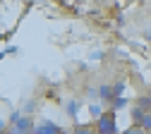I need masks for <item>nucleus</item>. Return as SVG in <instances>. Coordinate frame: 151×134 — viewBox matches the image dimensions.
<instances>
[{"mask_svg": "<svg viewBox=\"0 0 151 134\" xmlns=\"http://www.w3.org/2000/svg\"><path fill=\"white\" fill-rule=\"evenodd\" d=\"M31 127H34L31 118L22 115L17 122H10V125H7V134H31Z\"/></svg>", "mask_w": 151, "mask_h": 134, "instance_id": "obj_3", "label": "nucleus"}, {"mask_svg": "<svg viewBox=\"0 0 151 134\" xmlns=\"http://www.w3.org/2000/svg\"><path fill=\"white\" fill-rule=\"evenodd\" d=\"M120 134H149V132H146L142 125H134V122H132V125H129L125 132H120Z\"/></svg>", "mask_w": 151, "mask_h": 134, "instance_id": "obj_11", "label": "nucleus"}, {"mask_svg": "<svg viewBox=\"0 0 151 134\" xmlns=\"http://www.w3.org/2000/svg\"><path fill=\"white\" fill-rule=\"evenodd\" d=\"M82 101L79 98H72V101H67V105H65V113H67V118H77L79 115V110H82Z\"/></svg>", "mask_w": 151, "mask_h": 134, "instance_id": "obj_5", "label": "nucleus"}, {"mask_svg": "<svg viewBox=\"0 0 151 134\" xmlns=\"http://www.w3.org/2000/svg\"><path fill=\"white\" fill-rule=\"evenodd\" d=\"M106 110H103V105L101 103H89V115H91V120H96V118H101Z\"/></svg>", "mask_w": 151, "mask_h": 134, "instance_id": "obj_9", "label": "nucleus"}, {"mask_svg": "<svg viewBox=\"0 0 151 134\" xmlns=\"http://www.w3.org/2000/svg\"><path fill=\"white\" fill-rule=\"evenodd\" d=\"M125 108H129V101L125 98V96H115V98H113V103H110V110H125Z\"/></svg>", "mask_w": 151, "mask_h": 134, "instance_id": "obj_6", "label": "nucleus"}, {"mask_svg": "<svg viewBox=\"0 0 151 134\" xmlns=\"http://www.w3.org/2000/svg\"><path fill=\"white\" fill-rule=\"evenodd\" d=\"M137 105L144 110V113H151V93H144L137 98Z\"/></svg>", "mask_w": 151, "mask_h": 134, "instance_id": "obj_8", "label": "nucleus"}, {"mask_svg": "<svg viewBox=\"0 0 151 134\" xmlns=\"http://www.w3.org/2000/svg\"><path fill=\"white\" fill-rule=\"evenodd\" d=\"M99 98L103 103H113V98H115V93H113V84H101L99 86Z\"/></svg>", "mask_w": 151, "mask_h": 134, "instance_id": "obj_4", "label": "nucleus"}, {"mask_svg": "<svg viewBox=\"0 0 151 134\" xmlns=\"http://www.w3.org/2000/svg\"><path fill=\"white\" fill-rule=\"evenodd\" d=\"M0 134H7V132H0Z\"/></svg>", "mask_w": 151, "mask_h": 134, "instance_id": "obj_17", "label": "nucleus"}, {"mask_svg": "<svg viewBox=\"0 0 151 134\" xmlns=\"http://www.w3.org/2000/svg\"><path fill=\"white\" fill-rule=\"evenodd\" d=\"M93 129H96V134H118L115 110H106L101 118H96L93 120Z\"/></svg>", "mask_w": 151, "mask_h": 134, "instance_id": "obj_1", "label": "nucleus"}, {"mask_svg": "<svg viewBox=\"0 0 151 134\" xmlns=\"http://www.w3.org/2000/svg\"><path fill=\"white\" fill-rule=\"evenodd\" d=\"M89 57H91V60H101V57H103V53H101V50H93Z\"/></svg>", "mask_w": 151, "mask_h": 134, "instance_id": "obj_15", "label": "nucleus"}, {"mask_svg": "<svg viewBox=\"0 0 151 134\" xmlns=\"http://www.w3.org/2000/svg\"><path fill=\"white\" fill-rule=\"evenodd\" d=\"M31 134H63V127L53 120H41V122H34Z\"/></svg>", "mask_w": 151, "mask_h": 134, "instance_id": "obj_2", "label": "nucleus"}, {"mask_svg": "<svg viewBox=\"0 0 151 134\" xmlns=\"http://www.w3.org/2000/svg\"><path fill=\"white\" fill-rule=\"evenodd\" d=\"M144 115H146V113H144V110H142V108H139L137 103L129 108V120L134 122V125H139V122H142V118H144Z\"/></svg>", "mask_w": 151, "mask_h": 134, "instance_id": "obj_7", "label": "nucleus"}, {"mask_svg": "<svg viewBox=\"0 0 151 134\" xmlns=\"http://www.w3.org/2000/svg\"><path fill=\"white\" fill-rule=\"evenodd\" d=\"M70 134H96V129L89 127V125H79V127H72Z\"/></svg>", "mask_w": 151, "mask_h": 134, "instance_id": "obj_10", "label": "nucleus"}, {"mask_svg": "<svg viewBox=\"0 0 151 134\" xmlns=\"http://www.w3.org/2000/svg\"><path fill=\"white\" fill-rule=\"evenodd\" d=\"M113 93L115 96H125V82H115L113 84Z\"/></svg>", "mask_w": 151, "mask_h": 134, "instance_id": "obj_12", "label": "nucleus"}, {"mask_svg": "<svg viewBox=\"0 0 151 134\" xmlns=\"http://www.w3.org/2000/svg\"><path fill=\"white\" fill-rule=\"evenodd\" d=\"M86 96H89V98H99V89L89 86V89H86Z\"/></svg>", "mask_w": 151, "mask_h": 134, "instance_id": "obj_14", "label": "nucleus"}, {"mask_svg": "<svg viewBox=\"0 0 151 134\" xmlns=\"http://www.w3.org/2000/svg\"><path fill=\"white\" fill-rule=\"evenodd\" d=\"M139 125H142V127H144L146 132H151V113H146V115H144V118H142V122H139Z\"/></svg>", "mask_w": 151, "mask_h": 134, "instance_id": "obj_13", "label": "nucleus"}, {"mask_svg": "<svg viewBox=\"0 0 151 134\" xmlns=\"http://www.w3.org/2000/svg\"><path fill=\"white\" fill-rule=\"evenodd\" d=\"M7 125H10L7 120H3V118H0V132H7Z\"/></svg>", "mask_w": 151, "mask_h": 134, "instance_id": "obj_16", "label": "nucleus"}]
</instances>
